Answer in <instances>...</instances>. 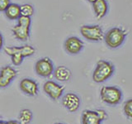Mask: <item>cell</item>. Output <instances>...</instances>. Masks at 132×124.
I'll return each mask as SVG.
<instances>
[{
    "label": "cell",
    "instance_id": "4316f807",
    "mask_svg": "<svg viewBox=\"0 0 132 124\" xmlns=\"http://www.w3.org/2000/svg\"><path fill=\"white\" fill-rule=\"evenodd\" d=\"M5 123H6V122H3L2 120H0V124H5Z\"/></svg>",
    "mask_w": 132,
    "mask_h": 124
},
{
    "label": "cell",
    "instance_id": "7a4b0ae2",
    "mask_svg": "<svg viewBox=\"0 0 132 124\" xmlns=\"http://www.w3.org/2000/svg\"><path fill=\"white\" fill-rule=\"evenodd\" d=\"M127 36L126 30L121 27H113L104 34V41L111 49H117L124 43Z\"/></svg>",
    "mask_w": 132,
    "mask_h": 124
},
{
    "label": "cell",
    "instance_id": "d4e9b609",
    "mask_svg": "<svg viewBox=\"0 0 132 124\" xmlns=\"http://www.w3.org/2000/svg\"><path fill=\"white\" fill-rule=\"evenodd\" d=\"M5 124H21V123L18 121H15V120H10V121L6 122Z\"/></svg>",
    "mask_w": 132,
    "mask_h": 124
},
{
    "label": "cell",
    "instance_id": "ba28073f",
    "mask_svg": "<svg viewBox=\"0 0 132 124\" xmlns=\"http://www.w3.org/2000/svg\"><path fill=\"white\" fill-rule=\"evenodd\" d=\"M18 75V71L12 66L5 65L0 69V88H6Z\"/></svg>",
    "mask_w": 132,
    "mask_h": 124
},
{
    "label": "cell",
    "instance_id": "8992f818",
    "mask_svg": "<svg viewBox=\"0 0 132 124\" xmlns=\"http://www.w3.org/2000/svg\"><path fill=\"white\" fill-rule=\"evenodd\" d=\"M43 90L53 100H58V99L61 98L62 94H63L64 91V87L59 84L55 81L48 80L44 84Z\"/></svg>",
    "mask_w": 132,
    "mask_h": 124
},
{
    "label": "cell",
    "instance_id": "cb8c5ba5",
    "mask_svg": "<svg viewBox=\"0 0 132 124\" xmlns=\"http://www.w3.org/2000/svg\"><path fill=\"white\" fill-rule=\"evenodd\" d=\"M3 45V35L1 34V32H0V51L2 50Z\"/></svg>",
    "mask_w": 132,
    "mask_h": 124
},
{
    "label": "cell",
    "instance_id": "d6986e66",
    "mask_svg": "<svg viewBox=\"0 0 132 124\" xmlns=\"http://www.w3.org/2000/svg\"><path fill=\"white\" fill-rule=\"evenodd\" d=\"M20 51L23 56V57L25 58L34 55L36 52V49L30 45H22V47H20Z\"/></svg>",
    "mask_w": 132,
    "mask_h": 124
},
{
    "label": "cell",
    "instance_id": "7c38bea8",
    "mask_svg": "<svg viewBox=\"0 0 132 124\" xmlns=\"http://www.w3.org/2000/svg\"><path fill=\"white\" fill-rule=\"evenodd\" d=\"M30 28L31 27L18 23L12 29V32L16 39L22 41H26L30 37Z\"/></svg>",
    "mask_w": 132,
    "mask_h": 124
},
{
    "label": "cell",
    "instance_id": "6da1fadb",
    "mask_svg": "<svg viewBox=\"0 0 132 124\" xmlns=\"http://www.w3.org/2000/svg\"><path fill=\"white\" fill-rule=\"evenodd\" d=\"M114 71L115 67L111 62L104 60H100L97 61L96 68L93 71V80L97 84L103 83L112 76Z\"/></svg>",
    "mask_w": 132,
    "mask_h": 124
},
{
    "label": "cell",
    "instance_id": "5b68a950",
    "mask_svg": "<svg viewBox=\"0 0 132 124\" xmlns=\"http://www.w3.org/2000/svg\"><path fill=\"white\" fill-rule=\"evenodd\" d=\"M35 70L39 76L46 78L54 74L55 67H54L52 60L49 57H44L36 61L35 65Z\"/></svg>",
    "mask_w": 132,
    "mask_h": 124
},
{
    "label": "cell",
    "instance_id": "603a6c76",
    "mask_svg": "<svg viewBox=\"0 0 132 124\" xmlns=\"http://www.w3.org/2000/svg\"><path fill=\"white\" fill-rule=\"evenodd\" d=\"M95 111L97 112L98 117L100 118V119L102 120V121H104V120H106L107 118V117H108V115H107V113H106L105 110H103V109H97V110H95Z\"/></svg>",
    "mask_w": 132,
    "mask_h": 124
},
{
    "label": "cell",
    "instance_id": "ffe728a7",
    "mask_svg": "<svg viewBox=\"0 0 132 124\" xmlns=\"http://www.w3.org/2000/svg\"><path fill=\"white\" fill-rule=\"evenodd\" d=\"M124 113L127 118L132 119V98L127 100L124 104Z\"/></svg>",
    "mask_w": 132,
    "mask_h": 124
},
{
    "label": "cell",
    "instance_id": "5bb4252c",
    "mask_svg": "<svg viewBox=\"0 0 132 124\" xmlns=\"http://www.w3.org/2000/svg\"><path fill=\"white\" fill-rule=\"evenodd\" d=\"M93 7L95 15L98 19L104 18L108 12V3L106 0H96L93 3Z\"/></svg>",
    "mask_w": 132,
    "mask_h": 124
},
{
    "label": "cell",
    "instance_id": "8fae6325",
    "mask_svg": "<svg viewBox=\"0 0 132 124\" xmlns=\"http://www.w3.org/2000/svg\"><path fill=\"white\" fill-rule=\"evenodd\" d=\"M3 51L7 55L11 56L14 65H20L22 63L24 57L20 51V47H5Z\"/></svg>",
    "mask_w": 132,
    "mask_h": 124
},
{
    "label": "cell",
    "instance_id": "ac0fdd59",
    "mask_svg": "<svg viewBox=\"0 0 132 124\" xmlns=\"http://www.w3.org/2000/svg\"><path fill=\"white\" fill-rule=\"evenodd\" d=\"M21 13L22 16L31 17L34 14V7L30 3H24L21 5Z\"/></svg>",
    "mask_w": 132,
    "mask_h": 124
},
{
    "label": "cell",
    "instance_id": "f1b7e54d",
    "mask_svg": "<svg viewBox=\"0 0 132 124\" xmlns=\"http://www.w3.org/2000/svg\"><path fill=\"white\" fill-rule=\"evenodd\" d=\"M0 119H1V118H0Z\"/></svg>",
    "mask_w": 132,
    "mask_h": 124
},
{
    "label": "cell",
    "instance_id": "44dd1931",
    "mask_svg": "<svg viewBox=\"0 0 132 124\" xmlns=\"http://www.w3.org/2000/svg\"><path fill=\"white\" fill-rule=\"evenodd\" d=\"M18 23L23 25V26L31 27V19L30 17H26V16H21L18 19Z\"/></svg>",
    "mask_w": 132,
    "mask_h": 124
},
{
    "label": "cell",
    "instance_id": "2e32d148",
    "mask_svg": "<svg viewBox=\"0 0 132 124\" xmlns=\"http://www.w3.org/2000/svg\"><path fill=\"white\" fill-rule=\"evenodd\" d=\"M5 16L9 20H18L21 16V6L16 3H11L5 10Z\"/></svg>",
    "mask_w": 132,
    "mask_h": 124
},
{
    "label": "cell",
    "instance_id": "4fadbf2b",
    "mask_svg": "<svg viewBox=\"0 0 132 124\" xmlns=\"http://www.w3.org/2000/svg\"><path fill=\"white\" fill-rule=\"evenodd\" d=\"M54 76L57 80L60 82H67L69 81L72 76L71 70L64 65L58 66L54 70Z\"/></svg>",
    "mask_w": 132,
    "mask_h": 124
},
{
    "label": "cell",
    "instance_id": "30bf717a",
    "mask_svg": "<svg viewBox=\"0 0 132 124\" xmlns=\"http://www.w3.org/2000/svg\"><path fill=\"white\" fill-rule=\"evenodd\" d=\"M20 89L22 91L24 94H26L29 96H36L38 94L39 87L38 84L29 78L22 79L20 82Z\"/></svg>",
    "mask_w": 132,
    "mask_h": 124
},
{
    "label": "cell",
    "instance_id": "9c48e42d",
    "mask_svg": "<svg viewBox=\"0 0 132 124\" xmlns=\"http://www.w3.org/2000/svg\"><path fill=\"white\" fill-rule=\"evenodd\" d=\"M64 49L69 54L76 55L79 53L84 47V44L78 37L70 36L64 41Z\"/></svg>",
    "mask_w": 132,
    "mask_h": 124
},
{
    "label": "cell",
    "instance_id": "83f0119b",
    "mask_svg": "<svg viewBox=\"0 0 132 124\" xmlns=\"http://www.w3.org/2000/svg\"><path fill=\"white\" fill-rule=\"evenodd\" d=\"M55 124H64V123H61V122H57V123H55Z\"/></svg>",
    "mask_w": 132,
    "mask_h": 124
},
{
    "label": "cell",
    "instance_id": "484cf974",
    "mask_svg": "<svg viewBox=\"0 0 132 124\" xmlns=\"http://www.w3.org/2000/svg\"><path fill=\"white\" fill-rule=\"evenodd\" d=\"M88 2H90V3H93L95 1H96V0H88Z\"/></svg>",
    "mask_w": 132,
    "mask_h": 124
},
{
    "label": "cell",
    "instance_id": "7402d4cb",
    "mask_svg": "<svg viewBox=\"0 0 132 124\" xmlns=\"http://www.w3.org/2000/svg\"><path fill=\"white\" fill-rule=\"evenodd\" d=\"M10 4V0H0V12H5V10Z\"/></svg>",
    "mask_w": 132,
    "mask_h": 124
},
{
    "label": "cell",
    "instance_id": "9a60e30c",
    "mask_svg": "<svg viewBox=\"0 0 132 124\" xmlns=\"http://www.w3.org/2000/svg\"><path fill=\"white\" fill-rule=\"evenodd\" d=\"M102 121L96 111L84 110L82 115V124H101Z\"/></svg>",
    "mask_w": 132,
    "mask_h": 124
},
{
    "label": "cell",
    "instance_id": "3957f363",
    "mask_svg": "<svg viewBox=\"0 0 132 124\" xmlns=\"http://www.w3.org/2000/svg\"><path fill=\"white\" fill-rule=\"evenodd\" d=\"M100 96L104 103L115 106L121 103L122 99V92L116 86H103L100 91Z\"/></svg>",
    "mask_w": 132,
    "mask_h": 124
},
{
    "label": "cell",
    "instance_id": "e0dca14e",
    "mask_svg": "<svg viewBox=\"0 0 132 124\" xmlns=\"http://www.w3.org/2000/svg\"><path fill=\"white\" fill-rule=\"evenodd\" d=\"M33 114L30 109H25L19 113L18 120L21 124H29L32 120Z\"/></svg>",
    "mask_w": 132,
    "mask_h": 124
},
{
    "label": "cell",
    "instance_id": "277c9868",
    "mask_svg": "<svg viewBox=\"0 0 132 124\" xmlns=\"http://www.w3.org/2000/svg\"><path fill=\"white\" fill-rule=\"evenodd\" d=\"M82 36L90 41H100L104 39V32L99 25H84L80 28Z\"/></svg>",
    "mask_w": 132,
    "mask_h": 124
},
{
    "label": "cell",
    "instance_id": "52a82bcc",
    "mask_svg": "<svg viewBox=\"0 0 132 124\" xmlns=\"http://www.w3.org/2000/svg\"><path fill=\"white\" fill-rule=\"evenodd\" d=\"M62 104L70 113H75L79 109L81 99L74 93H67L62 98Z\"/></svg>",
    "mask_w": 132,
    "mask_h": 124
}]
</instances>
